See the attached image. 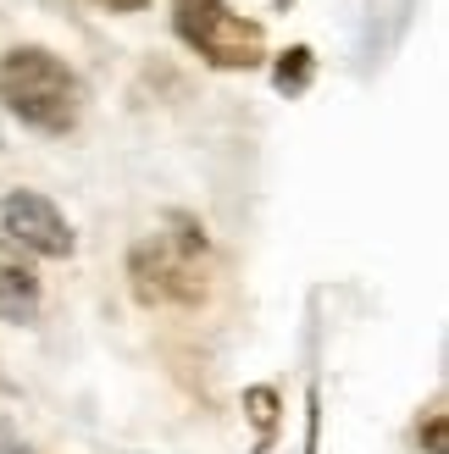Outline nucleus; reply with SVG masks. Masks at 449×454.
<instances>
[{
    "instance_id": "f257e3e1",
    "label": "nucleus",
    "mask_w": 449,
    "mask_h": 454,
    "mask_svg": "<svg viewBox=\"0 0 449 454\" xmlns=\"http://www.w3.org/2000/svg\"><path fill=\"white\" fill-rule=\"evenodd\" d=\"M0 100L6 111L34 128V133H67L78 122V106H83V89L73 78L56 51L44 44H17V51L0 56Z\"/></svg>"
},
{
    "instance_id": "f03ea898",
    "label": "nucleus",
    "mask_w": 449,
    "mask_h": 454,
    "mask_svg": "<svg viewBox=\"0 0 449 454\" xmlns=\"http://www.w3.org/2000/svg\"><path fill=\"white\" fill-rule=\"evenodd\" d=\"M177 233H155L133 249V294L145 305H194L200 300V271L194 261L206 255V233L189 222V216H172Z\"/></svg>"
},
{
    "instance_id": "7ed1b4c3",
    "label": "nucleus",
    "mask_w": 449,
    "mask_h": 454,
    "mask_svg": "<svg viewBox=\"0 0 449 454\" xmlns=\"http://www.w3.org/2000/svg\"><path fill=\"white\" fill-rule=\"evenodd\" d=\"M172 28L194 56H206L222 73H250L266 56L261 22L228 12V0H172Z\"/></svg>"
},
{
    "instance_id": "20e7f679",
    "label": "nucleus",
    "mask_w": 449,
    "mask_h": 454,
    "mask_svg": "<svg viewBox=\"0 0 449 454\" xmlns=\"http://www.w3.org/2000/svg\"><path fill=\"white\" fill-rule=\"evenodd\" d=\"M0 227H6V239L17 249H34V255H51V261H67L73 244H78L73 227H67V216L34 189H17V194L0 200Z\"/></svg>"
},
{
    "instance_id": "39448f33",
    "label": "nucleus",
    "mask_w": 449,
    "mask_h": 454,
    "mask_svg": "<svg viewBox=\"0 0 449 454\" xmlns=\"http://www.w3.org/2000/svg\"><path fill=\"white\" fill-rule=\"evenodd\" d=\"M34 310H39V271L12 239H0V322H34Z\"/></svg>"
},
{
    "instance_id": "423d86ee",
    "label": "nucleus",
    "mask_w": 449,
    "mask_h": 454,
    "mask_svg": "<svg viewBox=\"0 0 449 454\" xmlns=\"http://www.w3.org/2000/svg\"><path fill=\"white\" fill-rule=\"evenodd\" d=\"M311 73H317V61H311V51H305V44H295V51H283L278 56V89H283V95H305V89H311Z\"/></svg>"
},
{
    "instance_id": "0eeeda50",
    "label": "nucleus",
    "mask_w": 449,
    "mask_h": 454,
    "mask_svg": "<svg viewBox=\"0 0 449 454\" xmlns=\"http://www.w3.org/2000/svg\"><path fill=\"white\" fill-rule=\"evenodd\" d=\"M244 411L256 421V449L272 443V427H278V388H250L244 394Z\"/></svg>"
},
{
    "instance_id": "6e6552de",
    "label": "nucleus",
    "mask_w": 449,
    "mask_h": 454,
    "mask_svg": "<svg viewBox=\"0 0 449 454\" xmlns=\"http://www.w3.org/2000/svg\"><path fill=\"white\" fill-rule=\"evenodd\" d=\"M421 443H428V454H449V443H444V411H438V404L428 411V421H421Z\"/></svg>"
},
{
    "instance_id": "1a4fd4ad",
    "label": "nucleus",
    "mask_w": 449,
    "mask_h": 454,
    "mask_svg": "<svg viewBox=\"0 0 449 454\" xmlns=\"http://www.w3.org/2000/svg\"><path fill=\"white\" fill-rule=\"evenodd\" d=\"M0 454H34L28 443H22V433H17L12 421H0Z\"/></svg>"
},
{
    "instance_id": "9d476101",
    "label": "nucleus",
    "mask_w": 449,
    "mask_h": 454,
    "mask_svg": "<svg viewBox=\"0 0 449 454\" xmlns=\"http://www.w3.org/2000/svg\"><path fill=\"white\" fill-rule=\"evenodd\" d=\"M100 6H111V12H145V0H100Z\"/></svg>"
}]
</instances>
